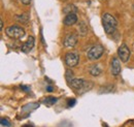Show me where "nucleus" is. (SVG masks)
<instances>
[{"instance_id":"nucleus-9","label":"nucleus","mask_w":134,"mask_h":127,"mask_svg":"<svg viewBox=\"0 0 134 127\" xmlns=\"http://www.w3.org/2000/svg\"><path fill=\"white\" fill-rule=\"evenodd\" d=\"M34 44H35V38H34V36H29L28 38H27V40L22 45V52L23 53H29L34 47Z\"/></svg>"},{"instance_id":"nucleus-11","label":"nucleus","mask_w":134,"mask_h":127,"mask_svg":"<svg viewBox=\"0 0 134 127\" xmlns=\"http://www.w3.org/2000/svg\"><path fill=\"white\" fill-rule=\"evenodd\" d=\"M101 67L98 65V64H93L89 67V72L93 76V77H98L101 73Z\"/></svg>"},{"instance_id":"nucleus-4","label":"nucleus","mask_w":134,"mask_h":127,"mask_svg":"<svg viewBox=\"0 0 134 127\" xmlns=\"http://www.w3.org/2000/svg\"><path fill=\"white\" fill-rule=\"evenodd\" d=\"M104 53V48L101 45H95L87 53V57L90 60H98Z\"/></svg>"},{"instance_id":"nucleus-12","label":"nucleus","mask_w":134,"mask_h":127,"mask_svg":"<svg viewBox=\"0 0 134 127\" xmlns=\"http://www.w3.org/2000/svg\"><path fill=\"white\" fill-rule=\"evenodd\" d=\"M88 31H89V29H88V26L86 25V23L85 22H81L79 24V33H80V35L84 37V36L87 35Z\"/></svg>"},{"instance_id":"nucleus-21","label":"nucleus","mask_w":134,"mask_h":127,"mask_svg":"<svg viewBox=\"0 0 134 127\" xmlns=\"http://www.w3.org/2000/svg\"><path fill=\"white\" fill-rule=\"evenodd\" d=\"M47 90H48V91H53V90H54V88H53V87H48V88H47Z\"/></svg>"},{"instance_id":"nucleus-23","label":"nucleus","mask_w":134,"mask_h":127,"mask_svg":"<svg viewBox=\"0 0 134 127\" xmlns=\"http://www.w3.org/2000/svg\"><path fill=\"white\" fill-rule=\"evenodd\" d=\"M23 127H33L32 125H30V124H26V125H24Z\"/></svg>"},{"instance_id":"nucleus-19","label":"nucleus","mask_w":134,"mask_h":127,"mask_svg":"<svg viewBox=\"0 0 134 127\" xmlns=\"http://www.w3.org/2000/svg\"><path fill=\"white\" fill-rule=\"evenodd\" d=\"M24 5H29L31 3V0H20Z\"/></svg>"},{"instance_id":"nucleus-14","label":"nucleus","mask_w":134,"mask_h":127,"mask_svg":"<svg viewBox=\"0 0 134 127\" xmlns=\"http://www.w3.org/2000/svg\"><path fill=\"white\" fill-rule=\"evenodd\" d=\"M63 12L65 13V14H75V12H76V7L74 6V5H72V4H68L67 6H65L64 8H63Z\"/></svg>"},{"instance_id":"nucleus-6","label":"nucleus","mask_w":134,"mask_h":127,"mask_svg":"<svg viewBox=\"0 0 134 127\" xmlns=\"http://www.w3.org/2000/svg\"><path fill=\"white\" fill-rule=\"evenodd\" d=\"M64 61L68 67H74L80 62V55L76 52H68L64 57Z\"/></svg>"},{"instance_id":"nucleus-8","label":"nucleus","mask_w":134,"mask_h":127,"mask_svg":"<svg viewBox=\"0 0 134 127\" xmlns=\"http://www.w3.org/2000/svg\"><path fill=\"white\" fill-rule=\"evenodd\" d=\"M122 66H121V61L117 57H114L111 59V65H110V71L114 76H118L121 73Z\"/></svg>"},{"instance_id":"nucleus-22","label":"nucleus","mask_w":134,"mask_h":127,"mask_svg":"<svg viewBox=\"0 0 134 127\" xmlns=\"http://www.w3.org/2000/svg\"><path fill=\"white\" fill-rule=\"evenodd\" d=\"M21 88L24 89V90H29L30 89V88H27V87H24V86H21Z\"/></svg>"},{"instance_id":"nucleus-13","label":"nucleus","mask_w":134,"mask_h":127,"mask_svg":"<svg viewBox=\"0 0 134 127\" xmlns=\"http://www.w3.org/2000/svg\"><path fill=\"white\" fill-rule=\"evenodd\" d=\"M16 20L20 23L27 24L29 22V16L26 15V14H23V15H20V16H16Z\"/></svg>"},{"instance_id":"nucleus-2","label":"nucleus","mask_w":134,"mask_h":127,"mask_svg":"<svg viewBox=\"0 0 134 127\" xmlns=\"http://www.w3.org/2000/svg\"><path fill=\"white\" fill-rule=\"evenodd\" d=\"M102 25L104 28V31L107 34H113L117 30L118 22L116 18L110 14H104L102 17Z\"/></svg>"},{"instance_id":"nucleus-15","label":"nucleus","mask_w":134,"mask_h":127,"mask_svg":"<svg viewBox=\"0 0 134 127\" xmlns=\"http://www.w3.org/2000/svg\"><path fill=\"white\" fill-rule=\"evenodd\" d=\"M57 98L56 97H53V96H48L47 98H44L43 99V102L46 103V104H48V105H52V104H55L56 102H57Z\"/></svg>"},{"instance_id":"nucleus-18","label":"nucleus","mask_w":134,"mask_h":127,"mask_svg":"<svg viewBox=\"0 0 134 127\" xmlns=\"http://www.w3.org/2000/svg\"><path fill=\"white\" fill-rule=\"evenodd\" d=\"M75 101H76V100H75L74 98L69 99V100H68V107H73V105L75 104Z\"/></svg>"},{"instance_id":"nucleus-20","label":"nucleus","mask_w":134,"mask_h":127,"mask_svg":"<svg viewBox=\"0 0 134 127\" xmlns=\"http://www.w3.org/2000/svg\"><path fill=\"white\" fill-rule=\"evenodd\" d=\"M2 29H3V21L0 20V30H2Z\"/></svg>"},{"instance_id":"nucleus-17","label":"nucleus","mask_w":134,"mask_h":127,"mask_svg":"<svg viewBox=\"0 0 134 127\" xmlns=\"http://www.w3.org/2000/svg\"><path fill=\"white\" fill-rule=\"evenodd\" d=\"M65 78H66V80L69 83L73 80V73H72V71H71L70 69H67L66 73H65Z\"/></svg>"},{"instance_id":"nucleus-7","label":"nucleus","mask_w":134,"mask_h":127,"mask_svg":"<svg viewBox=\"0 0 134 127\" xmlns=\"http://www.w3.org/2000/svg\"><path fill=\"white\" fill-rule=\"evenodd\" d=\"M77 44V36L74 33H69L67 34L66 37L64 38L63 45L65 48H74Z\"/></svg>"},{"instance_id":"nucleus-5","label":"nucleus","mask_w":134,"mask_h":127,"mask_svg":"<svg viewBox=\"0 0 134 127\" xmlns=\"http://www.w3.org/2000/svg\"><path fill=\"white\" fill-rule=\"evenodd\" d=\"M118 55H119V59L124 62V63H127L130 59V56H131V51L129 47L126 45V44H123L121 45V47L118 49Z\"/></svg>"},{"instance_id":"nucleus-16","label":"nucleus","mask_w":134,"mask_h":127,"mask_svg":"<svg viewBox=\"0 0 134 127\" xmlns=\"http://www.w3.org/2000/svg\"><path fill=\"white\" fill-rule=\"evenodd\" d=\"M1 125L2 126H5V127H10L12 126V123L10 121L7 119V118H1Z\"/></svg>"},{"instance_id":"nucleus-10","label":"nucleus","mask_w":134,"mask_h":127,"mask_svg":"<svg viewBox=\"0 0 134 127\" xmlns=\"http://www.w3.org/2000/svg\"><path fill=\"white\" fill-rule=\"evenodd\" d=\"M77 22V16L75 14H68L63 20L64 25L66 26H72Z\"/></svg>"},{"instance_id":"nucleus-1","label":"nucleus","mask_w":134,"mask_h":127,"mask_svg":"<svg viewBox=\"0 0 134 127\" xmlns=\"http://www.w3.org/2000/svg\"><path fill=\"white\" fill-rule=\"evenodd\" d=\"M70 87L76 91L79 94H84L85 92L89 91L93 87V83L90 81H86L83 79H73L70 83Z\"/></svg>"},{"instance_id":"nucleus-3","label":"nucleus","mask_w":134,"mask_h":127,"mask_svg":"<svg viewBox=\"0 0 134 127\" xmlns=\"http://www.w3.org/2000/svg\"><path fill=\"white\" fill-rule=\"evenodd\" d=\"M5 34L9 37V38H14V39H21L25 36L26 32L24 30V28L18 26V25H13L9 26L5 29Z\"/></svg>"}]
</instances>
